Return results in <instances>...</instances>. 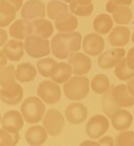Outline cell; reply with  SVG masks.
Listing matches in <instances>:
<instances>
[{"label": "cell", "instance_id": "obj_38", "mask_svg": "<svg viewBox=\"0 0 134 146\" xmlns=\"http://www.w3.org/2000/svg\"><path fill=\"white\" fill-rule=\"evenodd\" d=\"M98 143H100L101 146H115L114 139L111 136H108V135L103 136L102 138H100Z\"/></svg>", "mask_w": 134, "mask_h": 146}, {"label": "cell", "instance_id": "obj_33", "mask_svg": "<svg viewBox=\"0 0 134 146\" xmlns=\"http://www.w3.org/2000/svg\"><path fill=\"white\" fill-rule=\"evenodd\" d=\"M115 74L118 79L128 80L134 77V70L129 67L127 62H126V59L123 58V59L115 66Z\"/></svg>", "mask_w": 134, "mask_h": 146}, {"label": "cell", "instance_id": "obj_24", "mask_svg": "<svg viewBox=\"0 0 134 146\" xmlns=\"http://www.w3.org/2000/svg\"><path fill=\"white\" fill-rule=\"evenodd\" d=\"M17 9L11 3L0 2V27L2 29L8 26L16 17Z\"/></svg>", "mask_w": 134, "mask_h": 146}, {"label": "cell", "instance_id": "obj_19", "mask_svg": "<svg viewBox=\"0 0 134 146\" xmlns=\"http://www.w3.org/2000/svg\"><path fill=\"white\" fill-rule=\"evenodd\" d=\"M113 96L118 105L121 108L131 107L134 105V96L130 94L127 86L123 84L114 86Z\"/></svg>", "mask_w": 134, "mask_h": 146}, {"label": "cell", "instance_id": "obj_3", "mask_svg": "<svg viewBox=\"0 0 134 146\" xmlns=\"http://www.w3.org/2000/svg\"><path fill=\"white\" fill-rule=\"evenodd\" d=\"M63 91L69 100H82L89 93V80L87 77L74 75L64 84Z\"/></svg>", "mask_w": 134, "mask_h": 146}, {"label": "cell", "instance_id": "obj_35", "mask_svg": "<svg viewBox=\"0 0 134 146\" xmlns=\"http://www.w3.org/2000/svg\"><path fill=\"white\" fill-rule=\"evenodd\" d=\"M15 70L13 65H8L1 69V75H0V86H5L11 82H15Z\"/></svg>", "mask_w": 134, "mask_h": 146}, {"label": "cell", "instance_id": "obj_41", "mask_svg": "<svg viewBox=\"0 0 134 146\" xmlns=\"http://www.w3.org/2000/svg\"><path fill=\"white\" fill-rule=\"evenodd\" d=\"M0 36H1V38H0V46H4V44L7 40V33L3 29H1V31H0Z\"/></svg>", "mask_w": 134, "mask_h": 146}, {"label": "cell", "instance_id": "obj_18", "mask_svg": "<svg viewBox=\"0 0 134 146\" xmlns=\"http://www.w3.org/2000/svg\"><path fill=\"white\" fill-rule=\"evenodd\" d=\"M131 31L127 27L117 26L108 36V40L111 46L122 47L128 44L130 40Z\"/></svg>", "mask_w": 134, "mask_h": 146}, {"label": "cell", "instance_id": "obj_14", "mask_svg": "<svg viewBox=\"0 0 134 146\" xmlns=\"http://www.w3.org/2000/svg\"><path fill=\"white\" fill-rule=\"evenodd\" d=\"M65 119L69 123L73 125H79L82 123L88 116L86 106L81 103H72L65 109Z\"/></svg>", "mask_w": 134, "mask_h": 146}, {"label": "cell", "instance_id": "obj_43", "mask_svg": "<svg viewBox=\"0 0 134 146\" xmlns=\"http://www.w3.org/2000/svg\"><path fill=\"white\" fill-rule=\"evenodd\" d=\"M1 55H0V58H1V69L2 68H5V66H6V64H7V59H8V58L6 57V55L4 54V52L1 50Z\"/></svg>", "mask_w": 134, "mask_h": 146}, {"label": "cell", "instance_id": "obj_6", "mask_svg": "<svg viewBox=\"0 0 134 146\" xmlns=\"http://www.w3.org/2000/svg\"><path fill=\"white\" fill-rule=\"evenodd\" d=\"M64 126V119L62 113L56 109H49L43 119V127L51 136L61 134Z\"/></svg>", "mask_w": 134, "mask_h": 146}, {"label": "cell", "instance_id": "obj_11", "mask_svg": "<svg viewBox=\"0 0 134 146\" xmlns=\"http://www.w3.org/2000/svg\"><path fill=\"white\" fill-rule=\"evenodd\" d=\"M125 56V50L123 48H113L104 52L98 56V66L103 70L115 67Z\"/></svg>", "mask_w": 134, "mask_h": 146}, {"label": "cell", "instance_id": "obj_8", "mask_svg": "<svg viewBox=\"0 0 134 146\" xmlns=\"http://www.w3.org/2000/svg\"><path fill=\"white\" fill-rule=\"evenodd\" d=\"M22 97H23V90L16 81L1 86L0 98L2 103L7 105H16L21 101Z\"/></svg>", "mask_w": 134, "mask_h": 146}, {"label": "cell", "instance_id": "obj_22", "mask_svg": "<svg viewBox=\"0 0 134 146\" xmlns=\"http://www.w3.org/2000/svg\"><path fill=\"white\" fill-rule=\"evenodd\" d=\"M113 87H114V85H111L110 88L105 94H103V96L101 99L103 111L110 119L113 117V115L117 111L122 109L118 105V104L115 102L113 96Z\"/></svg>", "mask_w": 134, "mask_h": 146}, {"label": "cell", "instance_id": "obj_36", "mask_svg": "<svg viewBox=\"0 0 134 146\" xmlns=\"http://www.w3.org/2000/svg\"><path fill=\"white\" fill-rule=\"evenodd\" d=\"M115 146H134V133L124 130L115 137Z\"/></svg>", "mask_w": 134, "mask_h": 146}, {"label": "cell", "instance_id": "obj_23", "mask_svg": "<svg viewBox=\"0 0 134 146\" xmlns=\"http://www.w3.org/2000/svg\"><path fill=\"white\" fill-rule=\"evenodd\" d=\"M32 35L48 39L54 32V27L51 21L44 18L37 19L32 21Z\"/></svg>", "mask_w": 134, "mask_h": 146}, {"label": "cell", "instance_id": "obj_32", "mask_svg": "<svg viewBox=\"0 0 134 146\" xmlns=\"http://www.w3.org/2000/svg\"><path fill=\"white\" fill-rule=\"evenodd\" d=\"M69 9L71 13L74 15L77 16H82V17H87L91 15V13L93 12L94 6L92 4H88V5H82L79 3L76 0H72L70 3Z\"/></svg>", "mask_w": 134, "mask_h": 146}, {"label": "cell", "instance_id": "obj_45", "mask_svg": "<svg viewBox=\"0 0 134 146\" xmlns=\"http://www.w3.org/2000/svg\"><path fill=\"white\" fill-rule=\"evenodd\" d=\"M79 3L82 4V5H88V4H91L92 0H76Z\"/></svg>", "mask_w": 134, "mask_h": 146}, {"label": "cell", "instance_id": "obj_42", "mask_svg": "<svg viewBox=\"0 0 134 146\" xmlns=\"http://www.w3.org/2000/svg\"><path fill=\"white\" fill-rule=\"evenodd\" d=\"M126 86H127V88H128L130 94H131V96H134V77L129 80Z\"/></svg>", "mask_w": 134, "mask_h": 146}, {"label": "cell", "instance_id": "obj_16", "mask_svg": "<svg viewBox=\"0 0 134 146\" xmlns=\"http://www.w3.org/2000/svg\"><path fill=\"white\" fill-rule=\"evenodd\" d=\"M2 51L10 61L18 62L24 54V44L17 39H11L5 44Z\"/></svg>", "mask_w": 134, "mask_h": 146}, {"label": "cell", "instance_id": "obj_27", "mask_svg": "<svg viewBox=\"0 0 134 146\" xmlns=\"http://www.w3.org/2000/svg\"><path fill=\"white\" fill-rule=\"evenodd\" d=\"M114 21L110 15L106 13H101L94 19L93 29L98 34H107L113 28Z\"/></svg>", "mask_w": 134, "mask_h": 146}, {"label": "cell", "instance_id": "obj_34", "mask_svg": "<svg viewBox=\"0 0 134 146\" xmlns=\"http://www.w3.org/2000/svg\"><path fill=\"white\" fill-rule=\"evenodd\" d=\"M19 141V133H11L4 128L0 129V146H15Z\"/></svg>", "mask_w": 134, "mask_h": 146}, {"label": "cell", "instance_id": "obj_5", "mask_svg": "<svg viewBox=\"0 0 134 146\" xmlns=\"http://www.w3.org/2000/svg\"><path fill=\"white\" fill-rule=\"evenodd\" d=\"M39 97L47 104H54L61 100L62 92L58 84L50 80L42 81L37 89Z\"/></svg>", "mask_w": 134, "mask_h": 146}, {"label": "cell", "instance_id": "obj_46", "mask_svg": "<svg viewBox=\"0 0 134 146\" xmlns=\"http://www.w3.org/2000/svg\"><path fill=\"white\" fill-rule=\"evenodd\" d=\"M62 1H64V2H66V3H71L72 0H62Z\"/></svg>", "mask_w": 134, "mask_h": 146}, {"label": "cell", "instance_id": "obj_2", "mask_svg": "<svg viewBox=\"0 0 134 146\" xmlns=\"http://www.w3.org/2000/svg\"><path fill=\"white\" fill-rule=\"evenodd\" d=\"M21 113L27 123L35 124L44 119L46 115V106L40 98L31 96L22 102Z\"/></svg>", "mask_w": 134, "mask_h": 146}, {"label": "cell", "instance_id": "obj_40", "mask_svg": "<svg viewBox=\"0 0 134 146\" xmlns=\"http://www.w3.org/2000/svg\"><path fill=\"white\" fill-rule=\"evenodd\" d=\"M1 1H6L11 3L13 5L15 6V8L18 10H20L22 7V3H23V0H1Z\"/></svg>", "mask_w": 134, "mask_h": 146}, {"label": "cell", "instance_id": "obj_29", "mask_svg": "<svg viewBox=\"0 0 134 146\" xmlns=\"http://www.w3.org/2000/svg\"><path fill=\"white\" fill-rule=\"evenodd\" d=\"M110 81L107 75L98 74L94 76L90 82V87L94 93L103 94L110 88Z\"/></svg>", "mask_w": 134, "mask_h": 146}, {"label": "cell", "instance_id": "obj_20", "mask_svg": "<svg viewBox=\"0 0 134 146\" xmlns=\"http://www.w3.org/2000/svg\"><path fill=\"white\" fill-rule=\"evenodd\" d=\"M55 27L59 32H73L78 27V20L72 13H66L55 20Z\"/></svg>", "mask_w": 134, "mask_h": 146}, {"label": "cell", "instance_id": "obj_9", "mask_svg": "<svg viewBox=\"0 0 134 146\" xmlns=\"http://www.w3.org/2000/svg\"><path fill=\"white\" fill-rule=\"evenodd\" d=\"M68 63L72 67V74L77 76H83L89 72L92 66L89 57L82 53H72L68 57Z\"/></svg>", "mask_w": 134, "mask_h": 146}, {"label": "cell", "instance_id": "obj_48", "mask_svg": "<svg viewBox=\"0 0 134 146\" xmlns=\"http://www.w3.org/2000/svg\"><path fill=\"white\" fill-rule=\"evenodd\" d=\"M108 1H110V0H108Z\"/></svg>", "mask_w": 134, "mask_h": 146}, {"label": "cell", "instance_id": "obj_47", "mask_svg": "<svg viewBox=\"0 0 134 146\" xmlns=\"http://www.w3.org/2000/svg\"><path fill=\"white\" fill-rule=\"evenodd\" d=\"M131 41L132 43H134V32L132 33V36H131Z\"/></svg>", "mask_w": 134, "mask_h": 146}, {"label": "cell", "instance_id": "obj_26", "mask_svg": "<svg viewBox=\"0 0 134 146\" xmlns=\"http://www.w3.org/2000/svg\"><path fill=\"white\" fill-rule=\"evenodd\" d=\"M72 70L69 63L60 62L56 65V67L50 77L52 81L56 84H64L72 78Z\"/></svg>", "mask_w": 134, "mask_h": 146}, {"label": "cell", "instance_id": "obj_15", "mask_svg": "<svg viewBox=\"0 0 134 146\" xmlns=\"http://www.w3.org/2000/svg\"><path fill=\"white\" fill-rule=\"evenodd\" d=\"M32 23L26 19H19L9 27V34L17 40L26 39L32 35Z\"/></svg>", "mask_w": 134, "mask_h": 146}, {"label": "cell", "instance_id": "obj_37", "mask_svg": "<svg viewBox=\"0 0 134 146\" xmlns=\"http://www.w3.org/2000/svg\"><path fill=\"white\" fill-rule=\"evenodd\" d=\"M132 3V0H110L107 3V11L113 13V12L121 6H130Z\"/></svg>", "mask_w": 134, "mask_h": 146}, {"label": "cell", "instance_id": "obj_39", "mask_svg": "<svg viewBox=\"0 0 134 146\" xmlns=\"http://www.w3.org/2000/svg\"><path fill=\"white\" fill-rule=\"evenodd\" d=\"M125 59L129 65V67L131 68L132 70H134V47H132L129 50V52L127 53V55H126Z\"/></svg>", "mask_w": 134, "mask_h": 146}, {"label": "cell", "instance_id": "obj_12", "mask_svg": "<svg viewBox=\"0 0 134 146\" xmlns=\"http://www.w3.org/2000/svg\"><path fill=\"white\" fill-rule=\"evenodd\" d=\"M105 47V40L102 36L96 33H89L83 38L82 48L88 55L96 56L100 54Z\"/></svg>", "mask_w": 134, "mask_h": 146}, {"label": "cell", "instance_id": "obj_1", "mask_svg": "<svg viewBox=\"0 0 134 146\" xmlns=\"http://www.w3.org/2000/svg\"><path fill=\"white\" fill-rule=\"evenodd\" d=\"M81 40L79 32H59L51 40L52 53L58 59H66L80 49Z\"/></svg>", "mask_w": 134, "mask_h": 146}, {"label": "cell", "instance_id": "obj_10", "mask_svg": "<svg viewBox=\"0 0 134 146\" xmlns=\"http://www.w3.org/2000/svg\"><path fill=\"white\" fill-rule=\"evenodd\" d=\"M46 15V7L43 2L40 0H29L21 7V16L29 20L34 21L37 19L44 18Z\"/></svg>", "mask_w": 134, "mask_h": 146}, {"label": "cell", "instance_id": "obj_25", "mask_svg": "<svg viewBox=\"0 0 134 146\" xmlns=\"http://www.w3.org/2000/svg\"><path fill=\"white\" fill-rule=\"evenodd\" d=\"M37 75V70L31 63H21L16 67L15 77L19 82L27 83L33 81Z\"/></svg>", "mask_w": 134, "mask_h": 146}, {"label": "cell", "instance_id": "obj_30", "mask_svg": "<svg viewBox=\"0 0 134 146\" xmlns=\"http://www.w3.org/2000/svg\"><path fill=\"white\" fill-rule=\"evenodd\" d=\"M58 64L52 58H45L37 62V70H39L40 74L45 78H50Z\"/></svg>", "mask_w": 134, "mask_h": 146}, {"label": "cell", "instance_id": "obj_44", "mask_svg": "<svg viewBox=\"0 0 134 146\" xmlns=\"http://www.w3.org/2000/svg\"><path fill=\"white\" fill-rule=\"evenodd\" d=\"M80 146H101L99 143H96L94 141H84L82 142Z\"/></svg>", "mask_w": 134, "mask_h": 146}, {"label": "cell", "instance_id": "obj_17", "mask_svg": "<svg viewBox=\"0 0 134 146\" xmlns=\"http://www.w3.org/2000/svg\"><path fill=\"white\" fill-rule=\"evenodd\" d=\"M48 131L44 127L32 126L25 133V139L31 146H40L48 139Z\"/></svg>", "mask_w": 134, "mask_h": 146}, {"label": "cell", "instance_id": "obj_28", "mask_svg": "<svg viewBox=\"0 0 134 146\" xmlns=\"http://www.w3.org/2000/svg\"><path fill=\"white\" fill-rule=\"evenodd\" d=\"M68 13V5L60 0H51L47 6L48 17L51 20H56L62 14Z\"/></svg>", "mask_w": 134, "mask_h": 146}, {"label": "cell", "instance_id": "obj_49", "mask_svg": "<svg viewBox=\"0 0 134 146\" xmlns=\"http://www.w3.org/2000/svg\"><path fill=\"white\" fill-rule=\"evenodd\" d=\"M133 112H134V111H133Z\"/></svg>", "mask_w": 134, "mask_h": 146}, {"label": "cell", "instance_id": "obj_13", "mask_svg": "<svg viewBox=\"0 0 134 146\" xmlns=\"http://www.w3.org/2000/svg\"><path fill=\"white\" fill-rule=\"evenodd\" d=\"M21 113L17 111H8L1 119V127L11 133H19L24 124Z\"/></svg>", "mask_w": 134, "mask_h": 146}, {"label": "cell", "instance_id": "obj_31", "mask_svg": "<svg viewBox=\"0 0 134 146\" xmlns=\"http://www.w3.org/2000/svg\"><path fill=\"white\" fill-rule=\"evenodd\" d=\"M132 19V11L129 6H121L113 12V20L117 24L125 25L131 23Z\"/></svg>", "mask_w": 134, "mask_h": 146}, {"label": "cell", "instance_id": "obj_21", "mask_svg": "<svg viewBox=\"0 0 134 146\" xmlns=\"http://www.w3.org/2000/svg\"><path fill=\"white\" fill-rule=\"evenodd\" d=\"M132 115L123 109L117 111L111 118L112 126L118 131H124L128 129L132 124Z\"/></svg>", "mask_w": 134, "mask_h": 146}, {"label": "cell", "instance_id": "obj_4", "mask_svg": "<svg viewBox=\"0 0 134 146\" xmlns=\"http://www.w3.org/2000/svg\"><path fill=\"white\" fill-rule=\"evenodd\" d=\"M24 48L26 53L32 58H40L50 53L49 41L37 36H29L25 39Z\"/></svg>", "mask_w": 134, "mask_h": 146}, {"label": "cell", "instance_id": "obj_7", "mask_svg": "<svg viewBox=\"0 0 134 146\" xmlns=\"http://www.w3.org/2000/svg\"><path fill=\"white\" fill-rule=\"evenodd\" d=\"M108 127L109 121L107 117L98 114L88 120L86 124V133L92 139H96L105 135Z\"/></svg>", "mask_w": 134, "mask_h": 146}]
</instances>
